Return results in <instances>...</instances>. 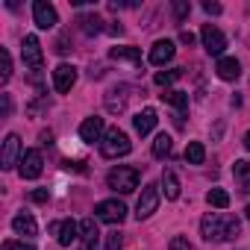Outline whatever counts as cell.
I'll use <instances>...</instances> for the list:
<instances>
[{"label": "cell", "instance_id": "1", "mask_svg": "<svg viewBox=\"0 0 250 250\" xmlns=\"http://www.w3.org/2000/svg\"><path fill=\"white\" fill-rule=\"evenodd\" d=\"M200 232L206 241H229L241 232V224L238 218H229V215H218V212H209L203 221H200Z\"/></svg>", "mask_w": 250, "mask_h": 250}, {"label": "cell", "instance_id": "2", "mask_svg": "<svg viewBox=\"0 0 250 250\" xmlns=\"http://www.w3.org/2000/svg\"><path fill=\"white\" fill-rule=\"evenodd\" d=\"M133 150V142H130V136L124 133V130H106V136H103V142H100V156L103 159H118V156H127Z\"/></svg>", "mask_w": 250, "mask_h": 250}, {"label": "cell", "instance_id": "3", "mask_svg": "<svg viewBox=\"0 0 250 250\" xmlns=\"http://www.w3.org/2000/svg\"><path fill=\"white\" fill-rule=\"evenodd\" d=\"M106 186L112 191H121V194H130L139 188V168H130V165H118L106 174Z\"/></svg>", "mask_w": 250, "mask_h": 250}, {"label": "cell", "instance_id": "4", "mask_svg": "<svg viewBox=\"0 0 250 250\" xmlns=\"http://www.w3.org/2000/svg\"><path fill=\"white\" fill-rule=\"evenodd\" d=\"M156 206H159V186H156V183H147V186L142 188L139 203H136V218H139V221L150 218V215L156 212Z\"/></svg>", "mask_w": 250, "mask_h": 250}, {"label": "cell", "instance_id": "5", "mask_svg": "<svg viewBox=\"0 0 250 250\" xmlns=\"http://www.w3.org/2000/svg\"><path fill=\"white\" fill-rule=\"evenodd\" d=\"M94 215L103 224H121L124 218H127V206H124L121 200H100L94 206Z\"/></svg>", "mask_w": 250, "mask_h": 250}, {"label": "cell", "instance_id": "6", "mask_svg": "<svg viewBox=\"0 0 250 250\" xmlns=\"http://www.w3.org/2000/svg\"><path fill=\"white\" fill-rule=\"evenodd\" d=\"M21 156H24V153H21V139H18L15 133H9V136L3 139V150H0V168L9 171V168L21 165V162H18Z\"/></svg>", "mask_w": 250, "mask_h": 250}, {"label": "cell", "instance_id": "7", "mask_svg": "<svg viewBox=\"0 0 250 250\" xmlns=\"http://www.w3.org/2000/svg\"><path fill=\"white\" fill-rule=\"evenodd\" d=\"M200 42H203V47H206L209 56H221V53L227 50V36H224L218 27H212V24H206V27L200 30Z\"/></svg>", "mask_w": 250, "mask_h": 250}, {"label": "cell", "instance_id": "8", "mask_svg": "<svg viewBox=\"0 0 250 250\" xmlns=\"http://www.w3.org/2000/svg\"><path fill=\"white\" fill-rule=\"evenodd\" d=\"M33 21L39 30H53L59 24V15L53 9V3H47V0H36L33 3Z\"/></svg>", "mask_w": 250, "mask_h": 250}, {"label": "cell", "instance_id": "9", "mask_svg": "<svg viewBox=\"0 0 250 250\" xmlns=\"http://www.w3.org/2000/svg\"><path fill=\"white\" fill-rule=\"evenodd\" d=\"M103 136H106V130H103V118L91 115V118H85V121L80 124V139H83L85 145H94V142L100 145Z\"/></svg>", "mask_w": 250, "mask_h": 250}, {"label": "cell", "instance_id": "10", "mask_svg": "<svg viewBox=\"0 0 250 250\" xmlns=\"http://www.w3.org/2000/svg\"><path fill=\"white\" fill-rule=\"evenodd\" d=\"M42 168H44V162H42V153H39V150H24V156H21V165H18V174H21L24 180H36V177L42 174Z\"/></svg>", "mask_w": 250, "mask_h": 250}, {"label": "cell", "instance_id": "11", "mask_svg": "<svg viewBox=\"0 0 250 250\" xmlns=\"http://www.w3.org/2000/svg\"><path fill=\"white\" fill-rule=\"evenodd\" d=\"M21 56H24V65H30V68H42V44H39V39L36 36H24V42H21Z\"/></svg>", "mask_w": 250, "mask_h": 250}, {"label": "cell", "instance_id": "12", "mask_svg": "<svg viewBox=\"0 0 250 250\" xmlns=\"http://www.w3.org/2000/svg\"><path fill=\"white\" fill-rule=\"evenodd\" d=\"M74 83H77V68H74V65H59V68L53 71V88H56L59 94H68V91L74 88Z\"/></svg>", "mask_w": 250, "mask_h": 250}, {"label": "cell", "instance_id": "13", "mask_svg": "<svg viewBox=\"0 0 250 250\" xmlns=\"http://www.w3.org/2000/svg\"><path fill=\"white\" fill-rule=\"evenodd\" d=\"M174 53H177V47H174V42H168V39H159L153 47H150V65H156V68H162L165 62H171L174 59Z\"/></svg>", "mask_w": 250, "mask_h": 250}, {"label": "cell", "instance_id": "14", "mask_svg": "<svg viewBox=\"0 0 250 250\" xmlns=\"http://www.w3.org/2000/svg\"><path fill=\"white\" fill-rule=\"evenodd\" d=\"M215 71H218V77H221L224 83H235V80L241 77V65H238V59H232V56H221Z\"/></svg>", "mask_w": 250, "mask_h": 250}, {"label": "cell", "instance_id": "15", "mask_svg": "<svg viewBox=\"0 0 250 250\" xmlns=\"http://www.w3.org/2000/svg\"><path fill=\"white\" fill-rule=\"evenodd\" d=\"M156 121H159V118H156V109H150V106H147V109H142V112L133 118V127H136V133H139V136H147V133H153Z\"/></svg>", "mask_w": 250, "mask_h": 250}, {"label": "cell", "instance_id": "16", "mask_svg": "<svg viewBox=\"0 0 250 250\" xmlns=\"http://www.w3.org/2000/svg\"><path fill=\"white\" fill-rule=\"evenodd\" d=\"M80 238H83L85 250H94V247H97V241H100V229H97L94 218H85V221H80Z\"/></svg>", "mask_w": 250, "mask_h": 250}, {"label": "cell", "instance_id": "17", "mask_svg": "<svg viewBox=\"0 0 250 250\" xmlns=\"http://www.w3.org/2000/svg\"><path fill=\"white\" fill-rule=\"evenodd\" d=\"M127 85H118V88H112L109 94H106V109L112 112V115H118V112H124L127 109Z\"/></svg>", "mask_w": 250, "mask_h": 250}, {"label": "cell", "instance_id": "18", "mask_svg": "<svg viewBox=\"0 0 250 250\" xmlns=\"http://www.w3.org/2000/svg\"><path fill=\"white\" fill-rule=\"evenodd\" d=\"M12 229L18 232V235H36L39 232V227H36V218L30 215V212H18L15 218H12Z\"/></svg>", "mask_w": 250, "mask_h": 250}, {"label": "cell", "instance_id": "19", "mask_svg": "<svg viewBox=\"0 0 250 250\" xmlns=\"http://www.w3.org/2000/svg\"><path fill=\"white\" fill-rule=\"evenodd\" d=\"M162 100H165V103H171L180 115H186V112H188V94H186V91H180V88H168V91L162 94Z\"/></svg>", "mask_w": 250, "mask_h": 250}, {"label": "cell", "instance_id": "20", "mask_svg": "<svg viewBox=\"0 0 250 250\" xmlns=\"http://www.w3.org/2000/svg\"><path fill=\"white\" fill-rule=\"evenodd\" d=\"M77 235H80V224H77V221H71V218H68V221H62V224H59L56 238H59V244H62V247H71V241H74Z\"/></svg>", "mask_w": 250, "mask_h": 250}, {"label": "cell", "instance_id": "21", "mask_svg": "<svg viewBox=\"0 0 250 250\" xmlns=\"http://www.w3.org/2000/svg\"><path fill=\"white\" fill-rule=\"evenodd\" d=\"M109 56L115 62H133V65H142V50L139 47H112Z\"/></svg>", "mask_w": 250, "mask_h": 250}, {"label": "cell", "instance_id": "22", "mask_svg": "<svg viewBox=\"0 0 250 250\" xmlns=\"http://www.w3.org/2000/svg\"><path fill=\"white\" fill-rule=\"evenodd\" d=\"M162 191H165L168 200H177L180 197V180H177L174 171H162Z\"/></svg>", "mask_w": 250, "mask_h": 250}, {"label": "cell", "instance_id": "23", "mask_svg": "<svg viewBox=\"0 0 250 250\" xmlns=\"http://www.w3.org/2000/svg\"><path fill=\"white\" fill-rule=\"evenodd\" d=\"M77 24H80V30H83L85 36H97V33H103V27H100L103 21H100L94 12H91V15H80V18H77Z\"/></svg>", "mask_w": 250, "mask_h": 250}, {"label": "cell", "instance_id": "24", "mask_svg": "<svg viewBox=\"0 0 250 250\" xmlns=\"http://www.w3.org/2000/svg\"><path fill=\"white\" fill-rule=\"evenodd\" d=\"M180 77H183V71H180V68H171V71H156V74H153V83H156V85H162V88L168 91V85H174Z\"/></svg>", "mask_w": 250, "mask_h": 250}, {"label": "cell", "instance_id": "25", "mask_svg": "<svg viewBox=\"0 0 250 250\" xmlns=\"http://www.w3.org/2000/svg\"><path fill=\"white\" fill-rule=\"evenodd\" d=\"M203 159H206V147H203L200 142H188V147H186V162H188V165H203Z\"/></svg>", "mask_w": 250, "mask_h": 250}, {"label": "cell", "instance_id": "26", "mask_svg": "<svg viewBox=\"0 0 250 250\" xmlns=\"http://www.w3.org/2000/svg\"><path fill=\"white\" fill-rule=\"evenodd\" d=\"M171 147H174V145H171V136H168V133H159V136L153 139V156H156V159H165V156L171 153Z\"/></svg>", "mask_w": 250, "mask_h": 250}, {"label": "cell", "instance_id": "27", "mask_svg": "<svg viewBox=\"0 0 250 250\" xmlns=\"http://www.w3.org/2000/svg\"><path fill=\"white\" fill-rule=\"evenodd\" d=\"M206 203H209L212 209H227V206H229V194H227L224 188H212V191L206 194Z\"/></svg>", "mask_w": 250, "mask_h": 250}, {"label": "cell", "instance_id": "28", "mask_svg": "<svg viewBox=\"0 0 250 250\" xmlns=\"http://www.w3.org/2000/svg\"><path fill=\"white\" fill-rule=\"evenodd\" d=\"M12 77V56L6 47H0V83H9Z\"/></svg>", "mask_w": 250, "mask_h": 250}, {"label": "cell", "instance_id": "29", "mask_svg": "<svg viewBox=\"0 0 250 250\" xmlns=\"http://www.w3.org/2000/svg\"><path fill=\"white\" fill-rule=\"evenodd\" d=\"M232 174L241 186H250V162H235L232 165Z\"/></svg>", "mask_w": 250, "mask_h": 250}, {"label": "cell", "instance_id": "30", "mask_svg": "<svg viewBox=\"0 0 250 250\" xmlns=\"http://www.w3.org/2000/svg\"><path fill=\"white\" fill-rule=\"evenodd\" d=\"M3 250H36L30 241H15V238H9V241H3Z\"/></svg>", "mask_w": 250, "mask_h": 250}, {"label": "cell", "instance_id": "31", "mask_svg": "<svg viewBox=\"0 0 250 250\" xmlns=\"http://www.w3.org/2000/svg\"><path fill=\"white\" fill-rule=\"evenodd\" d=\"M188 12H191V3H186V0H174V15H177L180 21H183Z\"/></svg>", "mask_w": 250, "mask_h": 250}, {"label": "cell", "instance_id": "32", "mask_svg": "<svg viewBox=\"0 0 250 250\" xmlns=\"http://www.w3.org/2000/svg\"><path fill=\"white\" fill-rule=\"evenodd\" d=\"M168 250H191V244H188V238L174 235V238H171V244H168Z\"/></svg>", "mask_w": 250, "mask_h": 250}, {"label": "cell", "instance_id": "33", "mask_svg": "<svg viewBox=\"0 0 250 250\" xmlns=\"http://www.w3.org/2000/svg\"><path fill=\"white\" fill-rule=\"evenodd\" d=\"M121 244H124L121 232H109V238H106V250H121Z\"/></svg>", "mask_w": 250, "mask_h": 250}, {"label": "cell", "instance_id": "34", "mask_svg": "<svg viewBox=\"0 0 250 250\" xmlns=\"http://www.w3.org/2000/svg\"><path fill=\"white\" fill-rule=\"evenodd\" d=\"M0 109H3V118L12 115V97L9 94H0Z\"/></svg>", "mask_w": 250, "mask_h": 250}, {"label": "cell", "instance_id": "35", "mask_svg": "<svg viewBox=\"0 0 250 250\" xmlns=\"http://www.w3.org/2000/svg\"><path fill=\"white\" fill-rule=\"evenodd\" d=\"M33 200H36V203H47V200H50L47 188H36V191H33Z\"/></svg>", "mask_w": 250, "mask_h": 250}, {"label": "cell", "instance_id": "36", "mask_svg": "<svg viewBox=\"0 0 250 250\" xmlns=\"http://www.w3.org/2000/svg\"><path fill=\"white\" fill-rule=\"evenodd\" d=\"M203 9H206L209 15H221V3H212V0H206V3H203Z\"/></svg>", "mask_w": 250, "mask_h": 250}, {"label": "cell", "instance_id": "37", "mask_svg": "<svg viewBox=\"0 0 250 250\" xmlns=\"http://www.w3.org/2000/svg\"><path fill=\"white\" fill-rule=\"evenodd\" d=\"M180 42H183V44H194V36H191L188 30H183V33H180Z\"/></svg>", "mask_w": 250, "mask_h": 250}, {"label": "cell", "instance_id": "38", "mask_svg": "<svg viewBox=\"0 0 250 250\" xmlns=\"http://www.w3.org/2000/svg\"><path fill=\"white\" fill-rule=\"evenodd\" d=\"M241 145H244V147H247V150H250V130H247V133H244V142H241Z\"/></svg>", "mask_w": 250, "mask_h": 250}, {"label": "cell", "instance_id": "39", "mask_svg": "<svg viewBox=\"0 0 250 250\" xmlns=\"http://www.w3.org/2000/svg\"><path fill=\"white\" fill-rule=\"evenodd\" d=\"M247 221H250V206H247Z\"/></svg>", "mask_w": 250, "mask_h": 250}]
</instances>
